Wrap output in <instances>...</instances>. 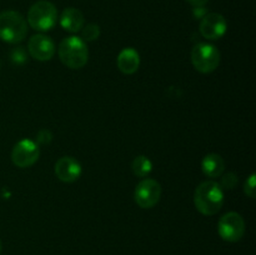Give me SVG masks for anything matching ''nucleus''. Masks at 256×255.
Here are the masks:
<instances>
[{"mask_svg": "<svg viewBox=\"0 0 256 255\" xmlns=\"http://www.w3.org/2000/svg\"><path fill=\"white\" fill-rule=\"evenodd\" d=\"M118 69L125 75H132L138 72L140 66V55L132 48H125L116 58Z\"/></svg>", "mask_w": 256, "mask_h": 255, "instance_id": "nucleus-12", "label": "nucleus"}, {"mask_svg": "<svg viewBox=\"0 0 256 255\" xmlns=\"http://www.w3.org/2000/svg\"><path fill=\"white\" fill-rule=\"evenodd\" d=\"M192 14H194L195 18H200V19H202V18L208 14V10L205 9V6H198L192 9Z\"/></svg>", "mask_w": 256, "mask_h": 255, "instance_id": "nucleus-20", "label": "nucleus"}, {"mask_svg": "<svg viewBox=\"0 0 256 255\" xmlns=\"http://www.w3.org/2000/svg\"><path fill=\"white\" fill-rule=\"evenodd\" d=\"M228 30L226 19L219 12H209L202 19L199 32L208 40H219Z\"/></svg>", "mask_w": 256, "mask_h": 255, "instance_id": "nucleus-9", "label": "nucleus"}, {"mask_svg": "<svg viewBox=\"0 0 256 255\" xmlns=\"http://www.w3.org/2000/svg\"><path fill=\"white\" fill-rule=\"evenodd\" d=\"M58 55L62 64L69 69H82L88 64L89 50L86 42L80 36H68L62 40L58 48Z\"/></svg>", "mask_w": 256, "mask_h": 255, "instance_id": "nucleus-2", "label": "nucleus"}, {"mask_svg": "<svg viewBox=\"0 0 256 255\" xmlns=\"http://www.w3.org/2000/svg\"><path fill=\"white\" fill-rule=\"evenodd\" d=\"M55 175L62 182H74L82 175V169L80 162L72 156H62L54 168Z\"/></svg>", "mask_w": 256, "mask_h": 255, "instance_id": "nucleus-11", "label": "nucleus"}, {"mask_svg": "<svg viewBox=\"0 0 256 255\" xmlns=\"http://www.w3.org/2000/svg\"><path fill=\"white\" fill-rule=\"evenodd\" d=\"M132 170L138 178H146L152 170V162L146 155H138L132 162Z\"/></svg>", "mask_w": 256, "mask_h": 255, "instance_id": "nucleus-15", "label": "nucleus"}, {"mask_svg": "<svg viewBox=\"0 0 256 255\" xmlns=\"http://www.w3.org/2000/svg\"><path fill=\"white\" fill-rule=\"evenodd\" d=\"M82 39L84 40L85 42H94L100 36V28L98 24H94V22H90V24L84 25L82 28Z\"/></svg>", "mask_w": 256, "mask_h": 255, "instance_id": "nucleus-16", "label": "nucleus"}, {"mask_svg": "<svg viewBox=\"0 0 256 255\" xmlns=\"http://www.w3.org/2000/svg\"><path fill=\"white\" fill-rule=\"evenodd\" d=\"M244 192L250 198V199H254L256 196V175L252 174L246 179L244 184Z\"/></svg>", "mask_w": 256, "mask_h": 255, "instance_id": "nucleus-18", "label": "nucleus"}, {"mask_svg": "<svg viewBox=\"0 0 256 255\" xmlns=\"http://www.w3.org/2000/svg\"><path fill=\"white\" fill-rule=\"evenodd\" d=\"M40 156L39 144L32 139H22L14 145L12 152V162L15 166L25 169L38 162Z\"/></svg>", "mask_w": 256, "mask_h": 255, "instance_id": "nucleus-8", "label": "nucleus"}, {"mask_svg": "<svg viewBox=\"0 0 256 255\" xmlns=\"http://www.w3.org/2000/svg\"><path fill=\"white\" fill-rule=\"evenodd\" d=\"M52 140V134L50 130L48 129H42L38 132L36 135V142L38 144H42V145H46L49 144L50 142Z\"/></svg>", "mask_w": 256, "mask_h": 255, "instance_id": "nucleus-19", "label": "nucleus"}, {"mask_svg": "<svg viewBox=\"0 0 256 255\" xmlns=\"http://www.w3.org/2000/svg\"><path fill=\"white\" fill-rule=\"evenodd\" d=\"M194 205L202 215L212 216L219 212L224 205V190L219 182L206 180L198 185L194 192Z\"/></svg>", "mask_w": 256, "mask_h": 255, "instance_id": "nucleus-1", "label": "nucleus"}, {"mask_svg": "<svg viewBox=\"0 0 256 255\" xmlns=\"http://www.w3.org/2000/svg\"><path fill=\"white\" fill-rule=\"evenodd\" d=\"M192 62L202 74L215 72L220 64V52L212 44L199 42L192 50Z\"/></svg>", "mask_w": 256, "mask_h": 255, "instance_id": "nucleus-5", "label": "nucleus"}, {"mask_svg": "<svg viewBox=\"0 0 256 255\" xmlns=\"http://www.w3.org/2000/svg\"><path fill=\"white\" fill-rule=\"evenodd\" d=\"M0 252H2V242H0Z\"/></svg>", "mask_w": 256, "mask_h": 255, "instance_id": "nucleus-22", "label": "nucleus"}, {"mask_svg": "<svg viewBox=\"0 0 256 255\" xmlns=\"http://www.w3.org/2000/svg\"><path fill=\"white\" fill-rule=\"evenodd\" d=\"M84 15L76 8H66L60 15V25L69 32H78L84 26Z\"/></svg>", "mask_w": 256, "mask_h": 255, "instance_id": "nucleus-13", "label": "nucleus"}, {"mask_svg": "<svg viewBox=\"0 0 256 255\" xmlns=\"http://www.w3.org/2000/svg\"><path fill=\"white\" fill-rule=\"evenodd\" d=\"M58 22V9L52 2L48 0H40L28 12V24L34 30L45 32L52 30Z\"/></svg>", "mask_w": 256, "mask_h": 255, "instance_id": "nucleus-4", "label": "nucleus"}, {"mask_svg": "<svg viewBox=\"0 0 256 255\" xmlns=\"http://www.w3.org/2000/svg\"><path fill=\"white\" fill-rule=\"evenodd\" d=\"M190 5H192V8L198 6H205V5L209 2V0H186Z\"/></svg>", "mask_w": 256, "mask_h": 255, "instance_id": "nucleus-21", "label": "nucleus"}, {"mask_svg": "<svg viewBox=\"0 0 256 255\" xmlns=\"http://www.w3.org/2000/svg\"><path fill=\"white\" fill-rule=\"evenodd\" d=\"M218 232L225 242H239L245 234L244 218L236 212H226L220 218L219 222H218Z\"/></svg>", "mask_w": 256, "mask_h": 255, "instance_id": "nucleus-6", "label": "nucleus"}, {"mask_svg": "<svg viewBox=\"0 0 256 255\" xmlns=\"http://www.w3.org/2000/svg\"><path fill=\"white\" fill-rule=\"evenodd\" d=\"M28 35V22L20 12L5 10L0 12V40L9 44L22 42Z\"/></svg>", "mask_w": 256, "mask_h": 255, "instance_id": "nucleus-3", "label": "nucleus"}, {"mask_svg": "<svg viewBox=\"0 0 256 255\" xmlns=\"http://www.w3.org/2000/svg\"><path fill=\"white\" fill-rule=\"evenodd\" d=\"M202 170L208 178H220L224 174L225 170V162L222 155L216 152H210L205 155L202 162Z\"/></svg>", "mask_w": 256, "mask_h": 255, "instance_id": "nucleus-14", "label": "nucleus"}, {"mask_svg": "<svg viewBox=\"0 0 256 255\" xmlns=\"http://www.w3.org/2000/svg\"><path fill=\"white\" fill-rule=\"evenodd\" d=\"M219 185L222 186V190L234 189V188L238 185V175L232 172H226V174H222Z\"/></svg>", "mask_w": 256, "mask_h": 255, "instance_id": "nucleus-17", "label": "nucleus"}, {"mask_svg": "<svg viewBox=\"0 0 256 255\" xmlns=\"http://www.w3.org/2000/svg\"><path fill=\"white\" fill-rule=\"evenodd\" d=\"M28 50L32 59L38 62H49L55 55V44L48 35L35 34L28 42Z\"/></svg>", "mask_w": 256, "mask_h": 255, "instance_id": "nucleus-10", "label": "nucleus"}, {"mask_svg": "<svg viewBox=\"0 0 256 255\" xmlns=\"http://www.w3.org/2000/svg\"><path fill=\"white\" fill-rule=\"evenodd\" d=\"M160 198H162V185L155 179L144 178L135 186V202L142 209H152V208H154L159 202Z\"/></svg>", "mask_w": 256, "mask_h": 255, "instance_id": "nucleus-7", "label": "nucleus"}]
</instances>
